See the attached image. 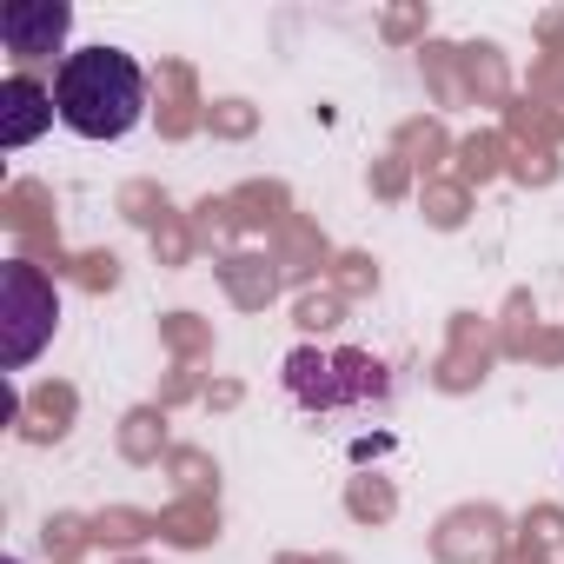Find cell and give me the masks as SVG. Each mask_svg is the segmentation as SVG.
Wrapping results in <instances>:
<instances>
[{"label": "cell", "mask_w": 564, "mask_h": 564, "mask_svg": "<svg viewBox=\"0 0 564 564\" xmlns=\"http://www.w3.org/2000/svg\"><path fill=\"white\" fill-rule=\"evenodd\" d=\"M54 107L80 140H127L147 120V74L127 47H80L54 74Z\"/></svg>", "instance_id": "obj_1"}, {"label": "cell", "mask_w": 564, "mask_h": 564, "mask_svg": "<svg viewBox=\"0 0 564 564\" xmlns=\"http://www.w3.org/2000/svg\"><path fill=\"white\" fill-rule=\"evenodd\" d=\"M286 392L306 405V412H359V405H386L392 379L379 359L366 352H319V346H300L286 359Z\"/></svg>", "instance_id": "obj_2"}, {"label": "cell", "mask_w": 564, "mask_h": 564, "mask_svg": "<svg viewBox=\"0 0 564 564\" xmlns=\"http://www.w3.org/2000/svg\"><path fill=\"white\" fill-rule=\"evenodd\" d=\"M54 326H61L54 279L41 265H28V259H8L0 265V366L28 372L54 346Z\"/></svg>", "instance_id": "obj_3"}, {"label": "cell", "mask_w": 564, "mask_h": 564, "mask_svg": "<svg viewBox=\"0 0 564 564\" xmlns=\"http://www.w3.org/2000/svg\"><path fill=\"white\" fill-rule=\"evenodd\" d=\"M67 28H74V8L67 0H8L0 8V47L14 61H47L67 47ZM67 61V54H61Z\"/></svg>", "instance_id": "obj_4"}, {"label": "cell", "mask_w": 564, "mask_h": 564, "mask_svg": "<svg viewBox=\"0 0 564 564\" xmlns=\"http://www.w3.org/2000/svg\"><path fill=\"white\" fill-rule=\"evenodd\" d=\"M54 120H61L54 87H41L34 74H8V80H0V147H8V153L34 147Z\"/></svg>", "instance_id": "obj_5"}]
</instances>
